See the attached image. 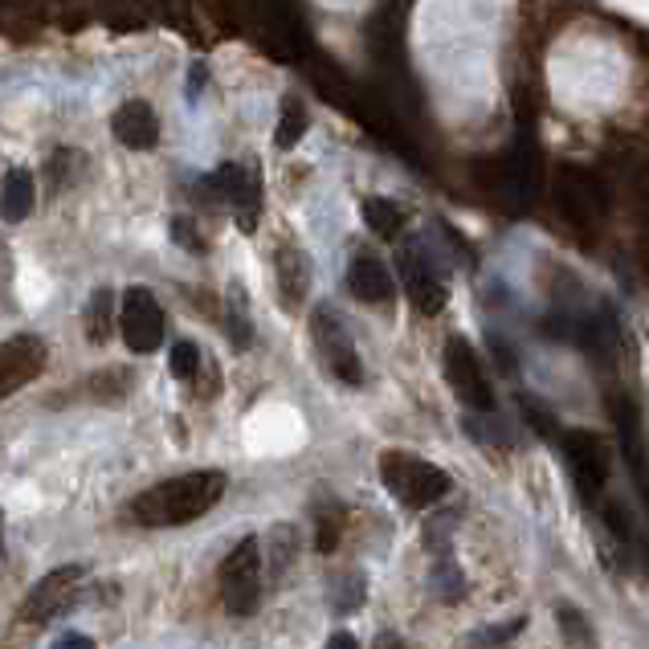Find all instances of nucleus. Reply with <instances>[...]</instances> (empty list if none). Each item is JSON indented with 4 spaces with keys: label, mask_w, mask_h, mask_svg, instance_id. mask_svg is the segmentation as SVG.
Returning <instances> with one entry per match:
<instances>
[{
    "label": "nucleus",
    "mask_w": 649,
    "mask_h": 649,
    "mask_svg": "<svg viewBox=\"0 0 649 649\" xmlns=\"http://www.w3.org/2000/svg\"><path fill=\"white\" fill-rule=\"evenodd\" d=\"M446 380L466 408H478V413L494 408V389H490L487 372L478 364V352L461 336H454L446 343Z\"/></svg>",
    "instance_id": "7"
},
{
    "label": "nucleus",
    "mask_w": 649,
    "mask_h": 649,
    "mask_svg": "<svg viewBox=\"0 0 649 649\" xmlns=\"http://www.w3.org/2000/svg\"><path fill=\"white\" fill-rule=\"evenodd\" d=\"M339 523H343L339 507H331V511H319V535H315L319 552H331V547L339 543Z\"/></svg>",
    "instance_id": "24"
},
{
    "label": "nucleus",
    "mask_w": 649,
    "mask_h": 649,
    "mask_svg": "<svg viewBox=\"0 0 649 649\" xmlns=\"http://www.w3.org/2000/svg\"><path fill=\"white\" fill-rule=\"evenodd\" d=\"M209 192H221L225 201L233 204V216L242 230H254L257 213H262V180H257L254 168H242V163H225L209 177Z\"/></svg>",
    "instance_id": "10"
},
{
    "label": "nucleus",
    "mask_w": 649,
    "mask_h": 649,
    "mask_svg": "<svg viewBox=\"0 0 649 649\" xmlns=\"http://www.w3.org/2000/svg\"><path fill=\"white\" fill-rule=\"evenodd\" d=\"M327 649H360V641H355L352 634H331V641H327Z\"/></svg>",
    "instance_id": "28"
},
{
    "label": "nucleus",
    "mask_w": 649,
    "mask_h": 649,
    "mask_svg": "<svg viewBox=\"0 0 649 649\" xmlns=\"http://www.w3.org/2000/svg\"><path fill=\"white\" fill-rule=\"evenodd\" d=\"M401 278H405L408 302H413L421 315H441L446 311L449 286H446V278L437 274V266L429 262L425 249H417V245L401 249Z\"/></svg>",
    "instance_id": "8"
},
{
    "label": "nucleus",
    "mask_w": 649,
    "mask_h": 649,
    "mask_svg": "<svg viewBox=\"0 0 649 649\" xmlns=\"http://www.w3.org/2000/svg\"><path fill=\"white\" fill-rule=\"evenodd\" d=\"M119 331L123 343L139 355H151L156 348H163V336H168V319H163V307L156 302L148 286H131L119 302Z\"/></svg>",
    "instance_id": "5"
},
{
    "label": "nucleus",
    "mask_w": 649,
    "mask_h": 649,
    "mask_svg": "<svg viewBox=\"0 0 649 649\" xmlns=\"http://www.w3.org/2000/svg\"><path fill=\"white\" fill-rule=\"evenodd\" d=\"M555 621H560V629H564V637H568L572 646L581 641V646H593V625L584 621L581 609H572V605H555Z\"/></svg>",
    "instance_id": "23"
},
{
    "label": "nucleus",
    "mask_w": 649,
    "mask_h": 649,
    "mask_svg": "<svg viewBox=\"0 0 649 649\" xmlns=\"http://www.w3.org/2000/svg\"><path fill=\"white\" fill-rule=\"evenodd\" d=\"M78 584H82V568L50 572V576L33 588V596L25 600V621L45 625V621H54V617H62V613L74 605V596H78Z\"/></svg>",
    "instance_id": "12"
},
{
    "label": "nucleus",
    "mask_w": 649,
    "mask_h": 649,
    "mask_svg": "<svg viewBox=\"0 0 649 649\" xmlns=\"http://www.w3.org/2000/svg\"><path fill=\"white\" fill-rule=\"evenodd\" d=\"M617 433H621L625 458H629V470H634V482L641 490V502L649 511V441L646 429H641V413H637L629 401H617Z\"/></svg>",
    "instance_id": "14"
},
{
    "label": "nucleus",
    "mask_w": 649,
    "mask_h": 649,
    "mask_svg": "<svg viewBox=\"0 0 649 649\" xmlns=\"http://www.w3.org/2000/svg\"><path fill=\"white\" fill-rule=\"evenodd\" d=\"M172 237H177L184 249H192V254H201V249H204V245L196 242V233H192V225L184 221V216H177V221H172Z\"/></svg>",
    "instance_id": "26"
},
{
    "label": "nucleus",
    "mask_w": 649,
    "mask_h": 649,
    "mask_svg": "<svg viewBox=\"0 0 649 649\" xmlns=\"http://www.w3.org/2000/svg\"><path fill=\"white\" fill-rule=\"evenodd\" d=\"M110 323H115V295L103 286V290L91 295V307H86V336H91V343H107Z\"/></svg>",
    "instance_id": "20"
},
{
    "label": "nucleus",
    "mask_w": 649,
    "mask_h": 649,
    "mask_svg": "<svg viewBox=\"0 0 649 649\" xmlns=\"http://www.w3.org/2000/svg\"><path fill=\"white\" fill-rule=\"evenodd\" d=\"M221 494H225L221 470H192L180 478H163L131 502V519L139 528H184V523L213 511Z\"/></svg>",
    "instance_id": "1"
},
{
    "label": "nucleus",
    "mask_w": 649,
    "mask_h": 649,
    "mask_svg": "<svg viewBox=\"0 0 649 649\" xmlns=\"http://www.w3.org/2000/svg\"><path fill=\"white\" fill-rule=\"evenodd\" d=\"M564 458H568V474H572V487L581 494L584 502H593L605 487V446H600V437L588 429H576L564 437Z\"/></svg>",
    "instance_id": "9"
},
{
    "label": "nucleus",
    "mask_w": 649,
    "mask_h": 649,
    "mask_svg": "<svg viewBox=\"0 0 649 649\" xmlns=\"http://www.w3.org/2000/svg\"><path fill=\"white\" fill-rule=\"evenodd\" d=\"M376 649H408V646H405V641H401L396 634H380V637H376Z\"/></svg>",
    "instance_id": "29"
},
{
    "label": "nucleus",
    "mask_w": 649,
    "mask_h": 649,
    "mask_svg": "<svg viewBox=\"0 0 649 649\" xmlns=\"http://www.w3.org/2000/svg\"><path fill=\"white\" fill-rule=\"evenodd\" d=\"M45 368V343L38 336H13L0 343V401L25 389Z\"/></svg>",
    "instance_id": "11"
},
{
    "label": "nucleus",
    "mask_w": 649,
    "mask_h": 649,
    "mask_svg": "<svg viewBox=\"0 0 649 649\" xmlns=\"http://www.w3.org/2000/svg\"><path fill=\"white\" fill-rule=\"evenodd\" d=\"M380 478H384L389 494L408 511H425L449 494V474L417 454H405V449L380 454Z\"/></svg>",
    "instance_id": "2"
},
{
    "label": "nucleus",
    "mask_w": 649,
    "mask_h": 649,
    "mask_svg": "<svg viewBox=\"0 0 649 649\" xmlns=\"http://www.w3.org/2000/svg\"><path fill=\"white\" fill-rule=\"evenodd\" d=\"M555 204L576 225H596L600 216L609 213V192L588 168H564L555 177Z\"/></svg>",
    "instance_id": "6"
},
{
    "label": "nucleus",
    "mask_w": 649,
    "mask_h": 649,
    "mask_svg": "<svg viewBox=\"0 0 649 649\" xmlns=\"http://www.w3.org/2000/svg\"><path fill=\"white\" fill-rule=\"evenodd\" d=\"M523 629H528V617H511V621L487 625V629H474L461 649H511L514 637L523 634Z\"/></svg>",
    "instance_id": "19"
},
{
    "label": "nucleus",
    "mask_w": 649,
    "mask_h": 649,
    "mask_svg": "<svg viewBox=\"0 0 649 649\" xmlns=\"http://www.w3.org/2000/svg\"><path fill=\"white\" fill-rule=\"evenodd\" d=\"M274 266H278V295H283L290 311H298L307 290H311V262H307V254L298 245H278Z\"/></svg>",
    "instance_id": "16"
},
{
    "label": "nucleus",
    "mask_w": 649,
    "mask_h": 649,
    "mask_svg": "<svg viewBox=\"0 0 649 649\" xmlns=\"http://www.w3.org/2000/svg\"><path fill=\"white\" fill-rule=\"evenodd\" d=\"M54 649H95V641L86 634H66V637H57Z\"/></svg>",
    "instance_id": "27"
},
{
    "label": "nucleus",
    "mask_w": 649,
    "mask_h": 649,
    "mask_svg": "<svg viewBox=\"0 0 649 649\" xmlns=\"http://www.w3.org/2000/svg\"><path fill=\"white\" fill-rule=\"evenodd\" d=\"M307 107L298 103V98H286L283 103V115H278V131H274V139H278V148H295L298 139H302V131H307Z\"/></svg>",
    "instance_id": "21"
},
{
    "label": "nucleus",
    "mask_w": 649,
    "mask_h": 649,
    "mask_svg": "<svg viewBox=\"0 0 649 649\" xmlns=\"http://www.w3.org/2000/svg\"><path fill=\"white\" fill-rule=\"evenodd\" d=\"M348 290H352L360 302H368V307H384V302H393L396 283L380 257L355 254L352 266H348Z\"/></svg>",
    "instance_id": "15"
},
{
    "label": "nucleus",
    "mask_w": 649,
    "mask_h": 649,
    "mask_svg": "<svg viewBox=\"0 0 649 649\" xmlns=\"http://www.w3.org/2000/svg\"><path fill=\"white\" fill-rule=\"evenodd\" d=\"M110 131L119 139L123 148L131 151H151L160 143V119H156V110L143 103V98H131V103H123L115 110V119H110Z\"/></svg>",
    "instance_id": "13"
},
{
    "label": "nucleus",
    "mask_w": 649,
    "mask_h": 649,
    "mask_svg": "<svg viewBox=\"0 0 649 649\" xmlns=\"http://www.w3.org/2000/svg\"><path fill=\"white\" fill-rule=\"evenodd\" d=\"M168 368H172V376L177 380H196V372L204 368L201 348H196L192 339H177L172 352H168Z\"/></svg>",
    "instance_id": "22"
},
{
    "label": "nucleus",
    "mask_w": 649,
    "mask_h": 649,
    "mask_svg": "<svg viewBox=\"0 0 649 649\" xmlns=\"http://www.w3.org/2000/svg\"><path fill=\"white\" fill-rule=\"evenodd\" d=\"M311 336L315 348H319V360L327 364V372L339 380V384H364V364H360V352H355L348 327L339 323V315L331 307H315L311 315Z\"/></svg>",
    "instance_id": "4"
},
{
    "label": "nucleus",
    "mask_w": 649,
    "mask_h": 649,
    "mask_svg": "<svg viewBox=\"0 0 649 649\" xmlns=\"http://www.w3.org/2000/svg\"><path fill=\"white\" fill-rule=\"evenodd\" d=\"M221 596H225V609L237 617H249L262 600V547L254 535H245L225 560H221Z\"/></svg>",
    "instance_id": "3"
},
{
    "label": "nucleus",
    "mask_w": 649,
    "mask_h": 649,
    "mask_svg": "<svg viewBox=\"0 0 649 649\" xmlns=\"http://www.w3.org/2000/svg\"><path fill=\"white\" fill-rule=\"evenodd\" d=\"M360 213H364V225L376 237H384V242H393V237H401V230H405V209L396 201H389V196H368L364 204H360Z\"/></svg>",
    "instance_id": "18"
},
{
    "label": "nucleus",
    "mask_w": 649,
    "mask_h": 649,
    "mask_svg": "<svg viewBox=\"0 0 649 649\" xmlns=\"http://www.w3.org/2000/svg\"><path fill=\"white\" fill-rule=\"evenodd\" d=\"M360 600H364V581L360 576H348V581L339 584V596H336V605H339V613H355L360 609Z\"/></svg>",
    "instance_id": "25"
},
{
    "label": "nucleus",
    "mask_w": 649,
    "mask_h": 649,
    "mask_svg": "<svg viewBox=\"0 0 649 649\" xmlns=\"http://www.w3.org/2000/svg\"><path fill=\"white\" fill-rule=\"evenodd\" d=\"M33 204H38V180L25 168H13L4 189H0V216L4 221H25L33 213Z\"/></svg>",
    "instance_id": "17"
}]
</instances>
